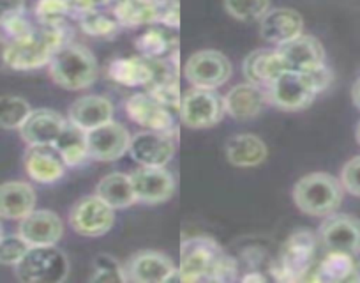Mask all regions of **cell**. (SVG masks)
<instances>
[{
  "mask_svg": "<svg viewBox=\"0 0 360 283\" xmlns=\"http://www.w3.org/2000/svg\"><path fill=\"white\" fill-rule=\"evenodd\" d=\"M175 278L182 282H228L237 278V264L210 237H191L180 246V268Z\"/></svg>",
  "mask_w": 360,
  "mask_h": 283,
  "instance_id": "cell-1",
  "label": "cell"
},
{
  "mask_svg": "<svg viewBox=\"0 0 360 283\" xmlns=\"http://www.w3.org/2000/svg\"><path fill=\"white\" fill-rule=\"evenodd\" d=\"M224 154H226L228 161L233 167L240 168H251L258 167L269 156V147L265 146V142L256 134H237L231 137L226 142L224 147Z\"/></svg>",
  "mask_w": 360,
  "mask_h": 283,
  "instance_id": "cell-26",
  "label": "cell"
},
{
  "mask_svg": "<svg viewBox=\"0 0 360 283\" xmlns=\"http://www.w3.org/2000/svg\"><path fill=\"white\" fill-rule=\"evenodd\" d=\"M345 196L341 181L325 172H314L300 179L293 188V202L309 216H330L338 213Z\"/></svg>",
  "mask_w": 360,
  "mask_h": 283,
  "instance_id": "cell-3",
  "label": "cell"
},
{
  "mask_svg": "<svg viewBox=\"0 0 360 283\" xmlns=\"http://www.w3.org/2000/svg\"><path fill=\"white\" fill-rule=\"evenodd\" d=\"M79 27L85 34L96 37H108L113 36L120 29V23L117 22L115 16H108L105 13L90 11L79 16Z\"/></svg>",
  "mask_w": 360,
  "mask_h": 283,
  "instance_id": "cell-35",
  "label": "cell"
},
{
  "mask_svg": "<svg viewBox=\"0 0 360 283\" xmlns=\"http://www.w3.org/2000/svg\"><path fill=\"white\" fill-rule=\"evenodd\" d=\"M18 234L30 246H51L64 236V223L53 210L34 209L22 218Z\"/></svg>",
  "mask_w": 360,
  "mask_h": 283,
  "instance_id": "cell-16",
  "label": "cell"
},
{
  "mask_svg": "<svg viewBox=\"0 0 360 283\" xmlns=\"http://www.w3.org/2000/svg\"><path fill=\"white\" fill-rule=\"evenodd\" d=\"M68 120L58 112L50 108H37L29 113L23 126L20 127L22 138L27 146H41V144H53L64 131Z\"/></svg>",
  "mask_w": 360,
  "mask_h": 283,
  "instance_id": "cell-20",
  "label": "cell"
},
{
  "mask_svg": "<svg viewBox=\"0 0 360 283\" xmlns=\"http://www.w3.org/2000/svg\"><path fill=\"white\" fill-rule=\"evenodd\" d=\"M4 237V230H2V223H0V239Z\"/></svg>",
  "mask_w": 360,
  "mask_h": 283,
  "instance_id": "cell-48",
  "label": "cell"
},
{
  "mask_svg": "<svg viewBox=\"0 0 360 283\" xmlns=\"http://www.w3.org/2000/svg\"><path fill=\"white\" fill-rule=\"evenodd\" d=\"M244 282H263V279H265V276H262V275H248V276H244Z\"/></svg>",
  "mask_w": 360,
  "mask_h": 283,
  "instance_id": "cell-45",
  "label": "cell"
},
{
  "mask_svg": "<svg viewBox=\"0 0 360 283\" xmlns=\"http://www.w3.org/2000/svg\"><path fill=\"white\" fill-rule=\"evenodd\" d=\"M179 115L188 127L205 130L219 124L226 115V110L223 98L216 91L195 87L182 96Z\"/></svg>",
  "mask_w": 360,
  "mask_h": 283,
  "instance_id": "cell-8",
  "label": "cell"
},
{
  "mask_svg": "<svg viewBox=\"0 0 360 283\" xmlns=\"http://www.w3.org/2000/svg\"><path fill=\"white\" fill-rule=\"evenodd\" d=\"M148 94L154 99H158L162 106L169 110L172 113L179 112L182 94H180L179 84H155L148 87Z\"/></svg>",
  "mask_w": 360,
  "mask_h": 283,
  "instance_id": "cell-40",
  "label": "cell"
},
{
  "mask_svg": "<svg viewBox=\"0 0 360 283\" xmlns=\"http://www.w3.org/2000/svg\"><path fill=\"white\" fill-rule=\"evenodd\" d=\"M353 269H355L353 255L341 253V251H328L321 258L320 264L311 269L309 276L306 279H314V282L323 283L352 282Z\"/></svg>",
  "mask_w": 360,
  "mask_h": 283,
  "instance_id": "cell-28",
  "label": "cell"
},
{
  "mask_svg": "<svg viewBox=\"0 0 360 283\" xmlns=\"http://www.w3.org/2000/svg\"><path fill=\"white\" fill-rule=\"evenodd\" d=\"M90 282L98 283H120L127 282L126 271L124 265L120 264L117 258L112 255L101 253L94 258L92 262V275H90Z\"/></svg>",
  "mask_w": 360,
  "mask_h": 283,
  "instance_id": "cell-34",
  "label": "cell"
},
{
  "mask_svg": "<svg viewBox=\"0 0 360 283\" xmlns=\"http://www.w3.org/2000/svg\"><path fill=\"white\" fill-rule=\"evenodd\" d=\"M55 147L60 153L62 160L68 167H78L85 163L89 158V147H86V131L79 130L78 126L68 120L64 131L60 133L58 140L55 142Z\"/></svg>",
  "mask_w": 360,
  "mask_h": 283,
  "instance_id": "cell-31",
  "label": "cell"
},
{
  "mask_svg": "<svg viewBox=\"0 0 360 283\" xmlns=\"http://www.w3.org/2000/svg\"><path fill=\"white\" fill-rule=\"evenodd\" d=\"M176 130H145L131 137L129 153L141 167H166L175 154Z\"/></svg>",
  "mask_w": 360,
  "mask_h": 283,
  "instance_id": "cell-11",
  "label": "cell"
},
{
  "mask_svg": "<svg viewBox=\"0 0 360 283\" xmlns=\"http://www.w3.org/2000/svg\"><path fill=\"white\" fill-rule=\"evenodd\" d=\"M34 27L30 25L29 20L22 15L11 16V18L4 20V22L0 23V43L2 44H13L16 41H22L25 37H29L30 34L34 32Z\"/></svg>",
  "mask_w": 360,
  "mask_h": 283,
  "instance_id": "cell-37",
  "label": "cell"
},
{
  "mask_svg": "<svg viewBox=\"0 0 360 283\" xmlns=\"http://www.w3.org/2000/svg\"><path fill=\"white\" fill-rule=\"evenodd\" d=\"M223 101L224 110H226L231 119L249 120L259 115V112H262L269 99H266L265 89L258 87L251 82H245V84L230 89L228 94L223 98Z\"/></svg>",
  "mask_w": 360,
  "mask_h": 283,
  "instance_id": "cell-22",
  "label": "cell"
},
{
  "mask_svg": "<svg viewBox=\"0 0 360 283\" xmlns=\"http://www.w3.org/2000/svg\"><path fill=\"white\" fill-rule=\"evenodd\" d=\"M69 122L89 131L113 119V105L105 96H83L69 108Z\"/></svg>",
  "mask_w": 360,
  "mask_h": 283,
  "instance_id": "cell-24",
  "label": "cell"
},
{
  "mask_svg": "<svg viewBox=\"0 0 360 283\" xmlns=\"http://www.w3.org/2000/svg\"><path fill=\"white\" fill-rule=\"evenodd\" d=\"M231 62L224 54L217 50L195 51L184 65V75L191 85L198 89H210L226 84L231 77Z\"/></svg>",
  "mask_w": 360,
  "mask_h": 283,
  "instance_id": "cell-9",
  "label": "cell"
},
{
  "mask_svg": "<svg viewBox=\"0 0 360 283\" xmlns=\"http://www.w3.org/2000/svg\"><path fill=\"white\" fill-rule=\"evenodd\" d=\"M71 27L64 22L53 25H43L36 29L29 37L4 48V62L8 68L16 71H30L50 64L53 55L62 46L69 44Z\"/></svg>",
  "mask_w": 360,
  "mask_h": 283,
  "instance_id": "cell-2",
  "label": "cell"
},
{
  "mask_svg": "<svg viewBox=\"0 0 360 283\" xmlns=\"http://www.w3.org/2000/svg\"><path fill=\"white\" fill-rule=\"evenodd\" d=\"M115 222V209L98 195L83 196L69 213V225L83 237H99L112 230Z\"/></svg>",
  "mask_w": 360,
  "mask_h": 283,
  "instance_id": "cell-10",
  "label": "cell"
},
{
  "mask_svg": "<svg viewBox=\"0 0 360 283\" xmlns=\"http://www.w3.org/2000/svg\"><path fill=\"white\" fill-rule=\"evenodd\" d=\"M65 161L53 144L29 146L25 153V170L30 179L41 184H51L65 174Z\"/></svg>",
  "mask_w": 360,
  "mask_h": 283,
  "instance_id": "cell-18",
  "label": "cell"
},
{
  "mask_svg": "<svg viewBox=\"0 0 360 283\" xmlns=\"http://www.w3.org/2000/svg\"><path fill=\"white\" fill-rule=\"evenodd\" d=\"M98 61L89 48L82 44H65L50 61V77L58 87L82 91L98 78Z\"/></svg>",
  "mask_w": 360,
  "mask_h": 283,
  "instance_id": "cell-4",
  "label": "cell"
},
{
  "mask_svg": "<svg viewBox=\"0 0 360 283\" xmlns=\"http://www.w3.org/2000/svg\"><path fill=\"white\" fill-rule=\"evenodd\" d=\"M352 282H360V260L355 262V269H353Z\"/></svg>",
  "mask_w": 360,
  "mask_h": 283,
  "instance_id": "cell-46",
  "label": "cell"
},
{
  "mask_svg": "<svg viewBox=\"0 0 360 283\" xmlns=\"http://www.w3.org/2000/svg\"><path fill=\"white\" fill-rule=\"evenodd\" d=\"M127 282L161 283L175 278L176 268L169 257L161 251H138L124 265Z\"/></svg>",
  "mask_w": 360,
  "mask_h": 283,
  "instance_id": "cell-14",
  "label": "cell"
},
{
  "mask_svg": "<svg viewBox=\"0 0 360 283\" xmlns=\"http://www.w3.org/2000/svg\"><path fill=\"white\" fill-rule=\"evenodd\" d=\"M316 89L306 71L286 69L278 80L266 89V99L279 110L297 112L311 106L316 98Z\"/></svg>",
  "mask_w": 360,
  "mask_h": 283,
  "instance_id": "cell-7",
  "label": "cell"
},
{
  "mask_svg": "<svg viewBox=\"0 0 360 283\" xmlns=\"http://www.w3.org/2000/svg\"><path fill=\"white\" fill-rule=\"evenodd\" d=\"M36 207V191L23 181L0 184V218L22 220Z\"/></svg>",
  "mask_w": 360,
  "mask_h": 283,
  "instance_id": "cell-25",
  "label": "cell"
},
{
  "mask_svg": "<svg viewBox=\"0 0 360 283\" xmlns=\"http://www.w3.org/2000/svg\"><path fill=\"white\" fill-rule=\"evenodd\" d=\"M242 69H244L248 82L266 91L278 80L279 75L288 69V65L278 50H263L262 48V50H255L245 57Z\"/></svg>",
  "mask_w": 360,
  "mask_h": 283,
  "instance_id": "cell-21",
  "label": "cell"
},
{
  "mask_svg": "<svg viewBox=\"0 0 360 283\" xmlns=\"http://www.w3.org/2000/svg\"><path fill=\"white\" fill-rule=\"evenodd\" d=\"M108 78L124 87H148L152 71L143 57L115 58L108 64Z\"/></svg>",
  "mask_w": 360,
  "mask_h": 283,
  "instance_id": "cell-27",
  "label": "cell"
},
{
  "mask_svg": "<svg viewBox=\"0 0 360 283\" xmlns=\"http://www.w3.org/2000/svg\"><path fill=\"white\" fill-rule=\"evenodd\" d=\"M30 112V105L20 96H0V127L20 130Z\"/></svg>",
  "mask_w": 360,
  "mask_h": 283,
  "instance_id": "cell-33",
  "label": "cell"
},
{
  "mask_svg": "<svg viewBox=\"0 0 360 283\" xmlns=\"http://www.w3.org/2000/svg\"><path fill=\"white\" fill-rule=\"evenodd\" d=\"M131 134L122 124L110 122L86 131V147L89 158L98 161L120 160L129 151Z\"/></svg>",
  "mask_w": 360,
  "mask_h": 283,
  "instance_id": "cell-13",
  "label": "cell"
},
{
  "mask_svg": "<svg viewBox=\"0 0 360 283\" xmlns=\"http://www.w3.org/2000/svg\"><path fill=\"white\" fill-rule=\"evenodd\" d=\"M30 244L20 234L16 236H4L0 239V264L16 265L22 260L23 255L29 251Z\"/></svg>",
  "mask_w": 360,
  "mask_h": 283,
  "instance_id": "cell-39",
  "label": "cell"
},
{
  "mask_svg": "<svg viewBox=\"0 0 360 283\" xmlns=\"http://www.w3.org/2000/svg\"><path fill=\"white\" fill-rule=\"evenodd\" d=\"M352 99H353V105L360 110V78L355 82L352 89Z\"/></svg>",
  "mask_w": 360,
  "mask_h": 283,
  "instance_id": "cell-44",
  "label": "cell"
},
{
  "mask_svg": "<svg viewBox=\"0 0 360 283\" xmlns=\"http://www.w3.org/2000/svg\"><path fill=\"white\" fill-rule=\"evenodd\" d=\"M25 9V0H0V23L11 16L22 15Z\"/></svg>",
  "mask_w": 360,
  "mask_h": 283,
  "instance_id": "cell-43",
  "label": "cell"
},
{
  "mask_svg": "<svg viewBox=\"0 0 360 283\" xmlns=\"http://www.w3.org/2000/svg\"><path fill=\"white\" fill-rule=\"evenodd\" d=\"M269 8L270 0H224V9L228 11V15L240 22L262 20Z\"/></svg>",
  "mask_w": 360,
  "mask_h": 283,
  "instance_id": "cell-36",
  "label": "cell"
},
{
  "mask_svg": "<svg viewBox=\"0 0 360 283\" xmlns=\"http://www.w3.org/2000/svg\"><path fill=\"white\" fill-rule=\"evenodd\" d=\"M96 195L105 200L113 209H124V207H129L138 202L131 177L127 174H120V172L105 175L96 188Z\"/></svg>",
  "mask_w": 360,
  "mask_h": 283,
  "instance_id": "cell-29",
  "label": "cell"
},
{
  "mask_svg": "<svg viewBox=\"0 0 360 283\" xmlns=\"http://www.w3.org/2000/svg\"><path fill=\"white\" fill-rule=\"evenodd\" d=\"M36 15L43 25L64 22L65 16H72L69 0H39L36 6Z\"/></svg>",
  "mask_w": 360,
  "mask_h": 283,
  "instance_id": "cell-38",
  "label": "cell"
},
{
  "mask_svg": "<svg viewBox=\"0 0 360 283\" xmlns=\"http://www.w3.org/2000/svg\"><path fill=\"white\" fill-rule=\"evenodd\" d=\"M306 73L309 75L311 82H313V85H314V89H316L318 94L323 91H327V89L330 87L332 82H334V75H332L330 68H327L325 64L314 65V68L307 69Z\"/></svg>",
  "mask_w": 360,
  "mask_h": 283,
  "instance_id": "cell-42",
  "label": "cell"
},
{
  "mask_svg": "<svg viewBox=\"0 0 360 283\" xmlns=\"http://www.w3.org/2000/svg\"><path fill=\"white\" fill-rule=\"evenodd\" d=\"M318 241L327 251H341L355 257L360 253V220L334 213L321 223Z\"/></svg>",
  "mask_w": 360,
  "mask_h": 283,
  "instance_id": "cell-12",
  "label": "cell"
},
{
  "mask_svg": "<svg viewBox=\"0 0 360 283\" xmlns=\"http://www.w3.org/2000/svg\"><path fill=\"white\" fill-rule=\"evenodd\" d=\"M129 177L138 202L161 203L175 193V177L166 167H140Z\"/></svg>",
  "mask_w": 360,
  "mask_h": 283,
  "instance_id": "cell-15",
  "label": "cell"
},
{
  "mask_svg": "<svg viewBox=\"0 0 360 283\" xmlns=\"http://www.w3.org/2000/svg\"><path fill=\"white\" fill-rule=\"evenodd\" d=\"M15 272L23 283H60L69 275V260L55 244L30 246L15 265Z\"/></svg>",
  "mask_w": 360,
  "mask_h": 283,
  "instance_id": "cell-5",
  "label": "cell"
},
{
  "mask_svg": "<svg viewBox=\"0 0 360 283\" xmlns=\"http://www.w3.org/2000/svg\"><path fill=\"white\" fill-rule=\"evenodd\" d=\"M126 112L133 122L154 131H173L176 130L173 122V113L162 106L158 99L152 98L148 92L133 94L126 101Z\"/></svg>",
  "mask_w": 360,
  "mask_h": 283,
  "instance_id": "cell-19",
  "label": "cell"
},
{
  "mask_svg": "<svg viewBox=\"0 0 360 283\" xmlns=\"http://www.w3.org/2000/svg\"><path fill=\"white\" fill-rule=\"evenodd\" d=\"M113 16L120 27L150 25L161 18V6L152 0H120L113 9Z\"/></svg>",
  "mask_w": 360,
  "mask_h": 283,
  "instance_id": "cell-30",
  "label": "cell"
},
{
  "mask_svg": "<svg viewBox=\"0 0 360 283\" xmlns=\"http://www.w3.org/2000/svg\"><path fill=\"white\" fill-rule=\"evenodd\" d=\"M304 18L299 11L290 8H279L266 11L259 23V36L266 43L276 46L288 43L302 34Z\"/></svg>",
  "mask_w": 360,
  "mask_h": 283,
  "instance_id": "cell-17",
  "label": "cell"
},
{
  "mask_svg": "<svg viewBox=\"0 0 360 283\" xmlns=\"http://www.w3.org/2000/svg\"><path fill=\"white\" fill-rule=\"evenodd\" d=\"M341 184L348 193L360 196V156L353 158L342 167Z\"/></svg>",
  "mask_w": 360,
  "mask_h": 283,
  "instance_id": "cell-41",
  "label": "cell"
},
{
  "mask_svg": "<svg viewBox=\"0 0 360 283\" xmlns=\"http://www.w3.org/2000/svg\"><path fill=\"white\" fill-rule=\"evenodd\" d=\"M316 241V236L309 230H299L292 234L283 244L278 262L272 268L276 279H283V282L306 279L313 269Z\"/></svg>",
  "mask_w": 360,
  "mask_h": 283,
  "instance_id": "cell-6",
  "label": "cell"
},
{
  "mask_svg": "<svg viewBox=\"0 0 360 283\" xmlns=\"http://www.w3.org/2000/svg\"><path fill=\"white\" fill-rule=\"evenodd\" d=\"M356 142H359V144H360V122L359 124H356Z\"/></svg>",
  "mask_w": 360,
  "mask_h": 283,
  "instance_id": "cell-47",
  "label": "cell"
},
{
  "mask_svg": "<svg viewBox=\"0 0 360 283\" xmlns=\"http://www.w3.org/2000/svg\"><path fill=\"white\" fill-rule=\"evenodd\" d=\"M138 54L143 58H159L176 51V39H173L166 30L148 29L134 41Z\"/></svg>",
  "mask_w": 360,
  "mask_h": 283,
  "instance_id": "cell-32",
  "label": "cell"
},
{
  "mask_svg": "<svg viewBox=\"0 0 360 283\" xmlns=\"http://www.w3.org/2000/svg\"><path fill=\"white\" fill-rule=\"evenodd\" d=\"M278 51L285 58L288 69L307 71L314 65L325 64V48L314 36L300 34L295 39L278 46Z\"/></svg>",
  "mask_w": 360,
  "mask_h": 283,
  "instance_id": "cell-23",
  "label": "cell"
}]
</instances>
